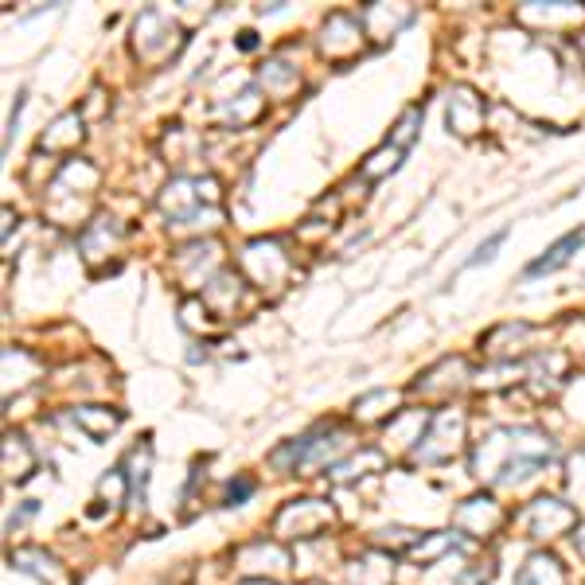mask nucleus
I'll list each match as a JSON object with an SVG mask.
<instances>
[{
  "instance_id": "obj_2",
  "label": "nucleus",
  "mask_w": 585,
  "mask_h": 585,
  "mask_svg": "<svg viewBox=\"0 0 585 585\" xmlns=\"http://www.w3.org/2000/svg\"><path fill=\"white\" fill-rule=\"evenodd\" d=\"M562 585V569L554 558H546V554H538V558H531L527 566H523V577L519 585Z\"/></svg>"
},
{
  "instance_id": "obj_3",
  "label": "nucleus",
  "mask_w": 585,
  "mask_h": 585,
  "mask_svg": "<svg viewBox=\"0 0 585 585\" xmlns=\"http://www.w3.org/2000/svg\"><path fill=\"white\" fill-rule=\"evenodd\" d=\"M504 238H507V230H496V235H492L488 242H484V246H476V254L465 261V266H468V269H476V266H484V261H492V258H496V250H499V246H504Z\"/></svg>"
},
{
  "instance_id": "obj_1",
  "label": "nucleus",
  "mask_w": 585,
  "mask_h": 585,
  "mask_svg": "<svg viewBox=\"0 0 585 585\" xmlns=\"http://www.w3.org/2000/svg\"><path fill=\"white\" fill-rule=\"evenodd\" d=\"M582 242H585V227H582V230H574V235H566V238H562V242H554L551 250L543 254V258H535V261H531V266H527V277L554 274V269H558V266H566V261H569V254H574Z\"/></svg>"
}]
</instances>
